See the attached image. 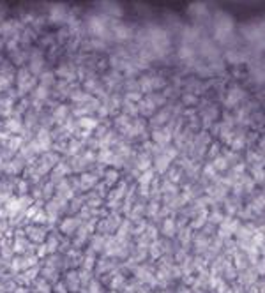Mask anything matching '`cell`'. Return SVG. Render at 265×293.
<instances>
[{"label":"cell","instance_id":"6da1fadb","mask_svg":"<svg viewBox=\"0 0 265 293\" xmlns=\"http://www.w3.org/2000/svg\"><path fill=\"white\" fill-rule=\"evenodd\" d=\"M94 182H96V177H94V175H83V177H81V187H83V189H90Z\"/></svg>","mask_w":265,"mask_h":293},{"label":"cell","instance_id":"7a4b0ae2","mask_svg":"<svg viewBox=\"0 0 265 293\" xmlns=\"http://www.w3.org/2000/svg\"><path fill=\"white\" fill-rule=\"evenodd\" d=\"M73 226H76V221H73V219H67V221L64 223L62 230H64V231H73V230H74Z\"/></svg>","mask_w":265,"mask_h":293},{"label":"cell","instance_id":"3957f363","mask_svg":"<svg viewBox=\"0 0 265 293\" xmlns=\"http://www.w3.org/2000/svg\"><path fill=\"white\" fill-rule=\"evenodd\" d=\"M214 166H216V168H219V170H225V168H226V161H225L223 157H219V159L214 163Z\"/></svg>","mask_w":265,"mask_h":293},{"label":"cell","instance_id":"277c9868","mask_svg":"<svg viewBox=\"0 0 265 293\" xmlns=\"http://www.w3.org/2000/svg\"><path fill=\"white\" fill-rule=\"evenodd\" d=\"M7 127H9L11 131H14V133H16V131H19V124H18V122H14V120H11V122L7 124Z\"/></svg>","mask_w":265,"mask_h":293},{"label":"cell","instance_id":"5b68a950","mask_svg":"<svg viewBox=\"0 0 265 293\" xmlns=\"http://www.w3.org/2000/svg\"><path fill=\"white\" fill-rule=\"evenodd\" d=\"M81 125H85V127H94L96 122H94L92 118H85V120H81Z\"/></svg>","mask_w":265,"mask_h":293}]
</instances>
